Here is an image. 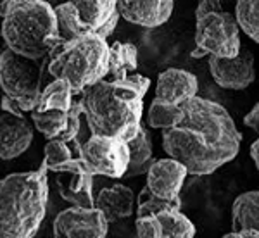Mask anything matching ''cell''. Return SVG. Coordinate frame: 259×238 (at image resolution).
Instances as JSON below:
<instances>
[{"label":"cell","instance_id":"28","mask_svg":"<svg viewBox=\"0 0 259 238\" xmlns=\"http://www.w3.org/2000/svg\"><path fill=\"white\" fill-rule=\"evenodd\" d=\"M81 114H85V107H83V102H74L71 106V109L68 112V128L66 131L62 133L57 140L64 141V144H69V141H74L80 133V128H81Z\"/></svg>","mask_w":259,"mask_h":238},{"label":"cell","instance_id":"6","mask_svg":"<svg viewBox=\"0 0 259 238\" xmlns=\"http://www.w3.org/2000/svg\"><path fill=\"white\" fill-rule=\"evenodd\" d=\"M195 49L190 56L235 59L242 50L240 30L232 12L225 11L220 2L204 0L195 11Z\"/></svg>","mask_w":259,"mask_h":238},{"label":"cell","instance_id":"1","mask_svg":"<svg viewBox=\"0 0 259 238\" xmlns=\"http://www.w3.org/2000/svg\"><path fill=\"white\" fill-rule=\"evenodd\" d=\"M180 107L178 121L162 131V149L189 174L207 176L239 156L242 135L221 104L194 97Z\"/></svg>","mask_w":259,"mask_h":238},{"label":"cell","instance_id":"27","mask_svg":"<svg viewBox=\"0 0 259 238\" xmlns=\"http://www.w3.org/2000/svg\"><path fill=\"white\" fill-rule=\"evenodd\" d=\"M73 159V152H71L69 145L61 140H50L45 145V157L41 169L44 171H56L59 166L66 164L68 161Z\"/></svg>","mask_w":259,"mask_h":238},{"label":"cell","instance_id":"24","mask_svg":"<svg viewBox=\"0 0 259 238\" xmlns=\"http://www.w3.org/2000/svg\"><path fill=\"white\" fill-rule=\"evenodd\" d=\"M162 211H182V200L157 199L156 195H152L144 186L139 194V197H137V206H135L137 218H150V216H156Z\"/></svg>","mask_w":259,"mask_h":238},{"label":"cell","instance_id":"19","mask_svg":"<svg viewBox=\"0 0 259 238\" xmlns=\"http://www.w3.org/2000/svg\"><path fill=\"white\" fill-rule=\"evenodd\" d=\"M152 150H154L152 141H150L147 129L142 126L139 135L128 141L130 161H128V169L124 173V178H135V176H142V174H147L150 166L156 161Z\"/></svg>","mask_w":259,"mask_h":238},{"label":"cell","instance_id":"33","mask_svg":"<svg viewBox=\"0 0 259 238\" xmlns=\"http://www.w3.org/2000/svg\"><path fill=\"white\" fill-rule=\"evenodd\" d=\"M250 157H252L254 164H256V168L259 171V136L254 140V144L250 145Z\"/></svg>","mask_w":259,"mask_h":238},{"label":"cell","instance_id":"8","mask_svg":"<svg viewBox=\"0 0 259 238\" xmlns=\"http://www.w3.org/2000/svg\"><path fill=\"white\" fill-rule=\"evenodd\" d=\"M47 61L24 59L9 49L0 54V88L19 104L23 112L36 111Z\"/></svg>","mask_w":259,"mask_h":238},{"label":"cell","instance_id":"5","mask_svg":"<svg viewBox=\"0 0 259 238\" xmlns=\"http://www.w3.org/2000/svg\"><path fill=\"white\" fill-rule=\"evenodd\" d=\"M47 68L54 79H66L73 93L85 91L109 74V43L99 35L68 40L49 57Z\"/></svg>","mask_w":259,"mask_h":238},{"label":"cell","instance_id":"31","mask_svg":"<svg viewBox=\"0 0 259 238\" xmlns=\"http://www.w3.org/2000/svg\"><path fill=\"white\" fill-rule=\"evenodd\" d=\"M244 124L259 135V102L244 116Z\"/></svg>","mask_w":259,"mask_h":238},{"label":"cell","instance_id":"10","mask_svg":"<svg viewBox=\"0 0 259 238\" xmlns=\"http://www.w3.org/2000/svg\"><path fill=\"white\" fill-rule=\"evenodd\" d=\"M107 226L99 209L69 207L54 219V238H106Z\"/></svg>","mask_w":259,"mask_h":238},{"label":"cell","instance_id":"12","mask_svg":"<svg viewBox=\"0 0 259 238\" xmlns=\"http://www.w3.org/2000/svg\"><path fill=\"white\" fill-rule=\"evenodd\" d=\"M145 176H147L145 188L150 194L162 200H175L180 199V192L185 185L189 171L183 168L178 161L166 157L156 159Z\"/></svg>","mask_w":259,"mask_h":238},{"label":"cell","instance_id":"22","mask_svg":"<svg viewBox=\"0 0 259 238\" xmlns=\"http://www.w3.org/2000/svg\"><path fill=\"white\" fill-rule=\"evenodd\" d=\"M157 238H194L195 224L182 211H162L154 216Z\"/></svg>","mask_w":259,"mask_h":238},{"label":"cell","instance_id":"26","mask_svg":"<svg viewBox=\"0 0 259 238\" xmlns=\"http://www.w3.org/2000/svg\"><path fill=\"white\" fill-rule=\"evenodd\" d=\"M180 114H182L180 106H173V104H168L164 100L154 99L147 109V123L150 128L164 131V129L171 128L177 123Z\"/></svg>","mask_w":259,"mask_h":238},{"label":"cell","instance_id":"25","mask_svg":"<svg viewBox=\"0 0 259 238\" xmlns=\"http://www.w3.org/2000/svg\"><path fill=\"white\" fill-rule=\"evenodd\" d=\"M235 21L239 30L244 31L252 41L259 43V2L240 0L235 6Z\"/></svg>","mask_w":259,"mask_h":238},{"label":"cell","instance_id":"23","mask_svg":"<svg viewBox=\"0 0 259 238\" xmlns=\"http://www.w3.org/2000/svg\"><path fill=\"white\" fill-rule=\"evenodd\" d=\"M31 121L33 126L38 129L40 133H44L45 138L57 140L62 133L68 128V112L61 111H47V112H31Z\"/></svg>","mask_w":259,"mask_h":238},{"label":"cell","instance_id":"13","mask_svg":"<svg viewBox=\"0 0 259 238\" xmlns=\"http://www.w3.org/2000/svg\"><path fill=\"white\" fill-rule=\"evenodd\" d=\"M171 0H119L116 2L119 18L142 28H159L173 14Z\"/></svg>","mask_w":259,"mask_h":238},{"label":"cell","instance_id":"7","mask_svg":"<svg viewBox=\"0 0 259 238\" xmlns=\"http://www.w3.org/2000/svg\"><path fill=\"white\" fill-rule=\"evenodd\" d=\"M56 19L64 41L83 35H99L107 40L118 26L119 14L114 0H78L57 6Z\"/></svg>","mask_w":259,"mask_h":238},{"label":"cell","instance_id":"30","mask_svg":"<svg viewBox=\"0 0 259 238\" xmlns=\"http://www.w3.org/2000/svg\"><path fill=\"white\" fill-rule=\"evenodd\" d=\"M0 107H2V111L7 112V114L18 116V118H24V112L21 111L19 104L16 102V100H12L11 97H7V95H4L2 100H0Z\"/></svg>","mask_w":259,"mask_h":238},{"label":"cell","instance_id":"35","mask_svg":"<svg viewBox=\"0 0 259 238\" xmlns=\"http://www.w3.org/2000/svg\"><path fill=\"white\" fill-rule=\"evenodd\" d=\"M2 4H4V2H0V6H2Z\"/></svg>","mask_w":259,"mask_h":238},{"label":"cell","instance_id":"20","mask_svg":"<svg viewBox=\"0 0 259 238\" xmlns=\"http://www.w3.org/2000/svg\"><path fill=\"white\" fill-rule=\"evenodd\" d=\"M139 68V49L130 41H114L109 47V74L112 79L128 78Z\"/></svg>","mask_w":259,"mask_h":238},{"label":"cell","instance_id":"11","mask_svg":"<svg viewBox=\"0 0 259 238\" xmlns=\"http://www.w3.org/2000/svg\"><path fill=\"white\" fill-rule=\"evenodd\" d=\"M207 64L216 85L225 90H244L256 79L254 54L249 49H242L235 59L209 57Z\"/></svg>","mask_w":259,"mask_h":238},{"label":"cell","instance_id":"21","mask_svg":"<svg viewBox=\"0 0 259 238\" xmlns=\"http://www.w3.org/2000/svg\"><path fill=\"white\" fill-rule=\"evenodd\" d=\"M73 106V88L66 79H54L50 81L40 93L38 106L36 111L47 112V111H61L69 112Z\"/></svg>","mask_w":259,"mask_h":238},{"label":"cell","instance_id":"29","mask_svg":"<svg viewBox=\"0 0 259 238\" xmlns=\"http://www.w3.org/2000/svg\"><path fill=\"white\" fill-rule=\"evenodd\" d=\"M135 228L139 238H157V224L154 216H150V218H137Z\"/></svg>","mask_w":259,"mask_h":238},{"label":"cell","instance_id":"3","mask_svg":"<svg viewBox=\"0 0 259 238\" xmlns=\"http://www.w3.org/2000/svg\"><path fill=\"white\" fill-rule=\"evenodd\" d=\"M0 35L6 49L31 61H47L64 43L54 7L41 0L6 2Z\"/></svg>","mask_w":259,"mask_h":238},{"label":"cell","instance_id":"34","mask_svg":"<svg viewBox=\"0 0 259 238\" xmlns=\"http://www.w3.org/2000/svg\"><path fill=\"white\" fill-rule=\"evenodd\" d=\"M4 6H6V2H4L2 6H0V21H2V14H4ZM4 50H6V43H4V40L0 38V54H2Z\"/></svg>","mask_w":259,"mask_h":238},{"label":"cell","instance_id":"9","mask_svg":"<svg viewBox=\"0 0 259 238\" xmlns=\"http://www.w3.org/2000/svg\"><path fill=\"white\" fill-rule=\"evenodd\" d=\"M78 157L83 159L94 176L123 178L130 161L128 144L119 138L92 135L78 147Z\"/></svg>","mask_w":259,"mask_h":238},{"label":"cell","instance_id":"18","mask_svg":"<svg viewBox=\"0 0 259 238\" xmlns=\"http://www.w3.org/2000/svg\"><path fill=\"white\" fill-rule=\"evenodd\" d=\"M259 231V190L240 194L232 204V231Z\"/></svg>","mask_w":259,"mask_h":238},{"label":"cell","instance_id":"2","mask_svg":"<svg viewBox=\"0 0 259 238\" xmlns=\"http://www.w3.org/2000/svg\"><path fill=\"white\" fill-rule=\"evenodd\" d=\"M150 79L130 74L124 79H102L83 91L85 119L92 135L133 140L142 128L144 97Z\"/></svg>","mask_w":259,"mask_h":238},{"label":"cell","instance_id":"16","mask_svg":"<svg viewBox=\"0 0 259 238\" xmlns=\"http://www.w3.org/2000/svg\"><path fill=\"white\" fill-rule=\"evenodd\" d=\"M135 206L137 197L133 190L121 183H114L99 192L94 207L102 212L107 223H114V221L130 218L135 212Z\"/></svg>","mask_w":259,"mask_h":238},{"label":"cell","instance_id":"17","mask_svg":"<svg viewBox=\"0 0 259 238\" xmlns=\"http://www.w3.org/2000/svg\"><path fill=\"white\" fill-rule=\"evenodd\" d=\"M61 197L73 207L92 209L95 206L94 197V174L90 171L78 173H61L56 179Z\"/></svg>","mask_w":259,"mask_h":238},{"label":"cell","instance_id":"32","mask_svg":"<svg viewBox=\"0 0 259 238\" xmlns=\"http://www.w3.org/2000/svg\"><path fill=\"white\" fill-rule=\"evenodd\" d=\"M221 238H259V231L254 229H244V231H230Z\"/></svg>","mask_w":259,"mask_h":238},{"label":"cell","instance_id":"14","mask_svg":"<svg viewBox=\"0 0 259 238\" xmlns=\"http://www.w3.org/2000/svg\"><path fill=\"white\" fill-rule=\"evenodd\" d=\"M199 81L190 71L169 68L159 73L156 85V99L164 100L173 106H182L187 100L197 97Z\"/></svg>","mask_w":259,"mask_h":238},{"label":"cell","instance_id":"15","mask_svg":"<svg viewBox=\"0 0 259 238\" xmlns=\"http://www.w3.org/2000/svg\"><path fill=\"white\" fill-rule=\"evenodd\" d=\"M33 141V126L26 118L0 114V159L11 161L23 156Z\"/></svg>","mask_w":259,"mask_h":238},{"label":"cell","instance_id":"4","mask_svg":"<svg viewBox=\"0 0 259 238\" xmlns=\"http://www.w3.org/2000/svg\"><path fill=\"white\" fill-rule=\"evenodd\" d=\"M47 202V171L41 168L0 179V238H35Z\"/></svg>","mask_w":259,"mask_h":238}]
</instances>
